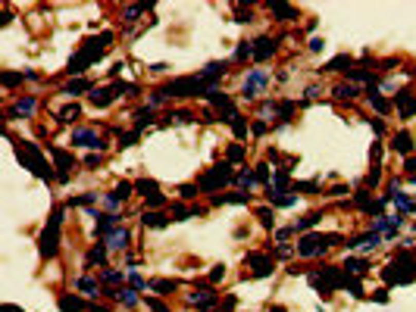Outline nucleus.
I'll return each instance as SVG.
<instances>
[{
  "label": "nucleus",
  "instance_id": "nucleus-32",
  "mask_svg": "<svg viewBox=\"0 0 416 312\" xmlns=\"http://www.w3.org/2000/svg\"><path fill=\"white\" fill-rule=\"evenodd\" d=\"M129 284H132V290H144V287H150L141 275H138V271L135 268H129Z\"/></svg>",
  "mask_w": 416,
  "mask_h": 312
},
{
  "label": "nucleus",
  "instance_id": "nucleus-54",
  "mask_svg": "<svg viewBox=\"0 0 416 312\" xmlns=\"http://www.w3.org/2000/svg\"><path fill=\"white\" fill-rule=\"evenodd\" d=\"M413 184H416V175H413Z\"/></svg>",
  "mask_w": 416,
  "mask_h": 312
},
{
  "label": "nucleus",
  "instance_id": "nucleus-49",
  "mask_svg": "<svg viewBox=\"0 0 416 312\" xmlns=\"http://www.w3.org/2000/svg\"><path fill=\"white\" fill-rule=\"evenodd\" d=\"M257 181H269V166H257Z\"/></svg>",
  "mask_w": 416,
  "mask_h": 312
},
{
  "label": "nucleus",
  "instance_id": "nucleus-44",
  "mask_svg": "<svg viewBox=\"0 0 416 312\" xmlns=\"http://www.w3.org/2000/svg\"><path fill=\"white\" fill-rule=\"evenodd\" d=\"M103 281H106V284H116V281H122V271H113V268H110V271H103Z\"/></svg>",
  "mask_w": 416,
  "mask_h": 312
},
{
  "label": "nucleus",
  "instance_id": "nucleus-52",
  "mask_svg": "<svg viewBox=\"0 0 416 312\" xmlns=\"http://www.w3.org/2000/svg\"><path fill=\"white\" fill-rule=\"evenodd\" d=\"M404 166H407V172H410V175H416V160H413V156H410V160H407Z\"/></svg>",
  "mask_w": 416,
  "mask_h": 312
},
{
  "label": "nucleus",
  "instance_id": "nucleus-2",
  "mask_svg": "<svg viewBox=\"0 0 416 312\" xmlns=\"http://www.w3.org/2000/svg\"><path fill=\"white\" fill-rule=\"evenodd\" d=\"M338 241V234H310V238H304L297 244V256H304V259H310V256H319L325 247H335Z\"/></svg>",
  "mask_w": 416,
  "mask_h": 312
},
{
  "label": "nucleus",
  "instance_id": "nucleus-18",
  "mask_svg": "<svg viewBox=\"0 0 416 312\" xmlns=\"http://www.w3.org/2000/svg\"><path fill=\"white\" fill-rule=\"evenodd\" d=\"M34 106H38V100L34 97H25V100H16V106H13V119H16V115H31L34 112Z\"/></svg>",
  "mask_w": 416,
  "mask_h": 312
},
{
  "label": "nucleus",
  "instance_id": "nucleus-40",
  "mask_svg": "<svg viewBox=\"0 0 416 312\" xmlns=\"http://www.w3.org/2000/svg\"><path fill=\"white\" fill-rule=\"evenodd\" d=\"M235 56H238V60H254V44H241Z\"/></svg>",
  "mask_w": 416,
  "mask_h": 312
},
{
  "label": "nucleus",
  "instance_id": "nucleus-24",
  "mask_svg": "<svg viewBox=\"0 0 416 312\" xmlns=\"http://www.w3.org/2000/svg\"><path fill=\"white\" fill-rule=\"evenodd\" d=\"M75 287H79V290H85L88 297H97V294H100V284H97L94 278H79V281H75Z\"/></svg>",
  "mask_w": 416,
  "mask_h": 312
},
{
  "label": "nucleus",
  "instance_id": "nucleus-13",
  "mask_svg": "<svg viewBox=\"0 0 416 312\" xmlns=\"http://www.w3.org/2000/svg\"><path fill=\"white\" fill-rule=\"evenodd\" d=\"M276 53V41L273 37H257L254 41V60H266Z\"/></svg>",
  "mask_w": 416,
  "mask_h": 312
},
{
  "label": "nucleus",
  "instance_id": "nucleus-22",
  "mask_svg": "<svg viewBox=\"0 0 416 312\" xmlns=\"http://www.w3.org/2000/svg\"><path fill=\"white\" fill-rule=\"evenodd\" d=\"M397 100H401V115H404V119H407V115H413L416 100L410 97V91H401V94H397Z\"/></svg>",
  "mask_w": 416,
  "mask_h": 312
},
{
  "label": "nucleus",
  "instance_id": "nucleus-36",
  "mask_svg": "<svg viewBox=\"0 0 416 312\" xmlns=\"http://www.w3.org/2000/svg\"><path fill=\"white\" fill-rule=\"evenodd\" d=\"M88 88H91V82H72V85H69V88H66L63 94H69V97H75V94H82V91H88Z\"/></svg>",
  "mask_w": 416,
  "mask_h": 312
},
{
  "label": "nucleus",
  "instance_id": "nucleus-12",
  "mask_svg": "<svg viewBox=\"0 0 416 312\" xmlns=\"http://www.w3.org/2000/svg\"><path fill=\"white\" fill-rule=\"evenodd\" d=\"M53 160H57V169H60V181H66L69 169H75V156H69L63 150H53Z\"/></svg>",
  "mask_w": 416,
  "mask_h": 312
},
{
  "label": "nucleus",
  "instance_id": "nucleus-17",
  "mask_svg": "<svg viewBox=\"0 0 416 312\" xmlns=\"http://www.w3.org/2000/svg\"><path fill=\"white\" fill-rule=\"evenodd\" d=\"M60 309H63V312H85L88 306H85V300H79V297L63 294V297H60Z\"/></svg>",
  "mask_w": 416,
  "mask_h": 312
},
{
  "label": "nucleus",
  "instance_id": "nucleus-51",
  "mask_svg": "<svg viewBox=\"0 0 416 312\" xmlns=\"http://www.w3.org/2000/svg\"><path fill=\"white\" fill-rule=\"evenodd\" d=\"M241 153H244L241 147H232V150H229V160H241Z\"/></svg>",
  "mask_w": 416,
  "mask_h": 312
},
{
  "label": "nucleus",
  "instance_id": "nucleus-29",
  "mask_svg": "<svg viewBox=\"0 0 416 312\" xmlns=\"http://www.w3.org/2000/svg\"><path fill=\"white\" fill-rule=\"evenodd\" d=\"M57 115H60V122H72V119H79V115H82V109H79V106H75V103H72V106H66V109H60Z\"/></svg>",
  "mask_w": 416,
  "mask_h": 312
},
{
  "label": "nucleus",
  "instance_id": "nucleus-47",
  "mask_svg": "<svg viewBox=\"0 0 416 312\" xmlns=\"http://www.w3.org/2000/svg\"><path fill=\"white\" fill-rule=\"evenodd\" d=\"M219 278H225V265H213L210 271V281H219Z\"/></svg>",
  "mask_w": 416,
  "mask_h": 312
},
{
  "label": "nucleus",
  "instance_id": "nucleus-33",
  "mask_svg": "<svg viewBox=\"0 0 416 312\" xmlns=\"http://www.w3.org/2000/svg\"><path fill=\"white\" fill-rule=\"evenodd\" d=\"M103 259H106V247H103V244H97V247L88 253V265H94V262H103Z\"/></svg>",
  "mask_w": 416,
  "mask_h": 312
},
{
  "label": "nucleus",
  "instance_id": "nucleus-43",
  "mask_svg": "<svg viewBox=\"0 0 416 312\" xmlns=\"http://www.w3.org/2000/svg\"><path fill=\"white\" fill-rule=\"evenodd\" d=\"M257 216H260V222L266 225V228H273V225H276V219L269 216V209H257Z\"/></svg>",
  "mask_w": 416,
  "mask_h": 312
},
{
  "label": "nucleus",
  "instance_id": "nucleus-19",
  "mask_svg": "<svg viewBox=\"0 0 416 312\" xmlns=\"http://www.w3.org/2000/svg\"><path fill=\"white\" fill-rule=\"evenodd\" d=\"M391 147H394L397 153H410V150H413V138H410V131L394 134V138H391Z\"/></svg>",
  "mask_w": 416,
  "mask_h": 312
},
{
  "label": "nucleus",
  "instance_id": "nucleus-6",
  "mask_svg": "<svg viewBox=\"0 0 416 312\" xmlns=\"http://www.w3.org/2000/svg\"><path fill=\"white\" fill-rule=\"evenodd\" d=\"M69 144H75V147H91V150L106 147V144L97 138V131H91V128H75V131H72V138H69Z\"/></svg>",
  "mask_w": 416,
  "mask_h": 312
},
{
  "label": "nucleus",
  "instance_id": "nucleus-21",
  "mask_svg": "<svg viewBox=\"0 0 416 312\" xmlns=\"http://www.w3.org/2000/svg\"><path fill=\"white\" fill-rule=\"evenodd\" d=\"M213 203H250V193H241V190L222 193V197H213Z\"/></svg>",
  "mask_w": 416,
  "mask_h": 312
},
{
  "label": "nucleus",
  "instance_id": "nucleus-53",
  "mask_svg": "<svg viewBox=\"0 0 416 312\" xmlns=\"http://www.w3.org/2000/svg\"><path fill=\"white\" fill-rule=\"evenodd\" d=\"M273 312H285V309H282V306H273Z\"/></svg>",
  "mask_w": 416,
  "mask_h": 312
},
{
  "label": "nucleus",
  "instance_id": "nucleus-38",
  "mask_svg": "<svg viewBox=\"0 0 416 312\" xmlns=\"http://www.w3.org/2000/svg\"><path fill=\"white\" fill-rule=\"evenodd\" d=\"M235 181H238V184H244V187H254V184H257V172H241Z\"/></svg>",
  "mask_w": 416,
  "mask_h": 312
},
{
  "label": "nucleus",
  "instance_id": "nucleus-27",
  "mask_svg": "<svg viewBox=\"0 0 416 312\" xmlns=\"http://www.w3.org/2000/svg\"><path fill=\"white\" fill-rule=\"evenodd\" d=\"M113 297H116L119 303H125V306H138V294L135 290H113Z\"/></svg>",
  "mask_w": 416,
  "mask_h": 312
},
{
  "label": "nucleus",
  "instance_id": "nucleus-46",
  "mask_svg": "<svg viewBox=\"0 0 416 312\" xmlns=\"http://www.w3.org/2000/svg\"><path fill=\"white\" fill-rule=\"evenodd\" d=\"M135 141H138V134H135V131H129V134H119V147H132Z\"/></svg>",
  "mask_w": 416,
  "mask_h": 312
},
{
  "label": "nucleus",
  "instance_id": "nucleus-31",
  "mask_svg": "<svg viewBox=\"0 0 416 312\" xmlns=\"http://www.w3.org/2000/svg\"><path fill=\"white\" fill-rule=\"evenodd\" d=\"M319 219H322L319 212H313V216H307V219H300V222H294V231H307V228H313Z\"/></svg>",
  "mask_w": 416,
  "mask_h": 312
},
{
  "label": "nucleus",
  "instance_id": "nucleus-30",
  "mask_svg": "<svg viewBox=\"0 0 416 312\" xmlns=\"http://www.w3.org/2000/svg\"><path fill=\"white\" fill-rule=\"evenodd\" d=\"M273 13H276V16H282V22H291V19H297V13H294L291 7H282V4H273Z\"/></svg>",
  "mask_w": 416,
  "mask_h": 312
},
{
  "label": "nucleus",
  "instance_id": "nucleus-16",
  "mask_svg": "<svg viewBox=\"0 0 416 312\" xmlns=\"http://www.w3.org/2000/svg\"><path fill=\"white\" fill-rule=\"evenodd\" d=\"M269 203H276V206H294V203H297V193H288V190H273V187H269Z\"/></svg>",
  "mask_w": 416,
  "mask_h": 312
},
{
  "label": "nucleus",
  "instance_id": "nucleus-41",
  "mask_svg": "<svg viewBox=\"0 0 416 312\" xmlns=\"http://www.w3.org/2000/svg\"><path fill=\"white\" fill-rule=\"evenodd\" d=\"M369 103H372L375 109H379V112H388V103H385V100H382L379 94H369Z\"/></svg>",
  "mask_w": 416,
  "mask_h": 312
},
{
  "label": "nucleus",
  "instance_id": "nucleus-8",
  "mask_svg": "<svg viewBox=\"0 0 416 312\" xmlns=\"http://www.w3.org/2000/svg\"><path fill=\"white\" fill-rule=\"evenodd\" d=\"M401 225H404V219H401V216H379V219L372 222V234H385V231H388L391 238H394Z\"/></svg>",
  "mask_w": 416,
  "mask_h": 312
},
{
  "label": "nucleus",
  "instance_id": "nucleus-11",
  "mask_svg": "<svg viewBox=\"0 0 416 312\" xmlns=\"http://www.w3.org/2000/svg\"><path fill=\"white\" fill-rule=\"evenodd\" d=\"M129 241H132L129 228H116V231H113L110 238H106V247H110V250H125V247H129Z\"/></svg>",
  "mask_w": 416,
  "mask_h": 312
},
{
  "label": "nucleus",
  "instance_id": "nucleus-14",
  "mask_svg": "<svg viewBox=\"0 0 416 312\" xmlns=\"http://www.w3.org/2000/svg\"><path fill=\"white\" fill-rule=\"evenodd\" d=\"M138 190L150 200V206H163V193L157 190V184H154V181H138Z\"/></svg>",
  "mask_w": 416,
  "mask_h": 312
},
{
  "label": "nucleus",
  "instance_id": "nucleus-45",
  "mask_svg": "<svg viewBox=\"0 0 416 312\" xmlns=\"http://www.w3.org/2000/svg\"><path fill=\"white\" fill-rule=\"evenodd\" d=\"M135 119H138V125H144V122L154 119V112H150V109H138V112H135Z\"/></svg>",
  "mask_w": 416,
  "mask_h": 312
},
{
  "label": "nucleus",
  "instance_id": "nucleus-1",
  "mask_svg": "<svg viewBox=\"0 0 416 312\" xmlns=\"http://www.w3.org/2000/svg\"><path fill=\"white\" fill-rule=\"evenodd\" d=\"M19 160H22V163L38 175V178H44V181H50V178H53V169L41 160V150H38L31 141H19Z\"/></svg>",
  "mask_w": 416,
  "mask_h": 312
},
{
  "label": "nucleus",
  "instance_id": "nucleus-5",
  "mask_svg": "<svg viewBox=\"0 0 416 312\" xmlns=\"http://www.w3.org/2000/svg\"><path fill=\"white\" fill-rule=\"evenodd\" d=\"M60 216H63V212L57 209L53 219H50V225L41 231V256H53V253H57V241H60V238H57V231H60Z\"/></svg>",
  "mask_w": 416,
  "mask_h": 312
},
{
  "label": "nucleus",
  "instance_id": "nucleus-15",
  "mask_svg": "<svg viewBox=\"0 0 416 312\" xmlns=\"http://www.w3.org/2000/svg\"><path fill=\"white\" fill-rule=\"evenodd\" d=\"M388 200H391V203H394V206H397L401 212H413V209H416V203H413V200L407 197L404 190H397V187H394V190L388 193Z\"/></svg>",
  "mask_w": 416,
  "mask_h": 312
},
{
  "label": "nucleus",
  "instance_id": "nucleus-4",
  "mask_svg": "<svg viewBox=\"0 0 416 312\" xmlns=\"http://www.w3.org/2000/svg\"><path fill=\"white\" fill-rule=\"evenodd\" d=\"M100 53H103V47H97V41H88V47H85L79 56L69 63V72H72V75H82L94 60H100Z\"/></svg>",
  "mask_w": 416,
  "mask_h": 312
},
{
  "label": "nucleus",
  "instance_id": "nucleus-48",
  "mask_svg": "<svg viewBox=\"0 0 416 312\" xmlns=\"http://www.w3.org/2000/svg\"><path fill=\"white\" fill-rule=\"evenodd\" d=\"M138 16H141V7H129L125 10V22H135Z\"/></svg>",
  "mask_w": 416,
  "mask_h": 312
},
{
  "label": "nucleus",
  "instance_id": "nucleus-23",
  "mask_svg": "<svg viewBox=\"0 0 416 312\" xmlns=\"http://www.w3.org/2000/svg\"><path fill=\"white\" fill-rule=\"evenodd\" d=\"M141 222H144V225H150V228H163V225H169V219H166L163 212H144V216H141Z\"/></svg>",
  "mask_w": 416,
  "mask_h": 312
},
{
  "label": "nucleus",
  "instance_id": "nucleus-20",
  "mask_svg": "<svg viewBox=\"0 0 416 312\" xmlns=\"http://www.w3.org/2000/svg\"><path fill=\"white\" fill-rule=\"evenodd\" d=\"M188 300H191V303H197V306H204V309H207V306H213V303H216V294L204 287V290H194V294L188 297Z\"/></svg>",
  "mask_w": 416,
  "mask_h": 312
},
{
  "label": "nucleus",
  "instance_id": "nucleus-34",
  "mask_svg": "<svg viewBox=\"0 0 416 312\" xmlns=\"http://www.w3.org/2000/svg\"><path fill=\"white\" fill-rule=\"evenodd\" d=\"M348 275H363V271H366V262L363 259H348Z\"/></svg>",
  "mask_w": 416,
  "mask_h": 312
},
{
  "label": "nucleus",
  "instance_id": "nucleus-10",
  "mask_svg": "<svg viewBox=\"0 0 416 312\" xmlns=\"http://www.w3.org/2000/svg\"><path fill=\"white\" fill-rule=\"evenodd\" d=\"M379 244H382V234H372V231H369L366 238H360V241H351L348 247H351V250H360V253H369V250H375Z\"/></svg>",
  "mask_w": 416,
  "mask_h": 312
},
{
  "label": "nucleus",
  "instance_id": "nucleus-7",
  "mask_svg": "<svg viewBox=\"0 0 416 312\" xmlns=\"http://www.w3.org/2000/svg\"><path fill=\"white\" fill-rule=\"evenodd\" d=\"M244 262L254 268L257 278H263V275H269V271H273V256H266V253H250Z\"/></svg>",
  "mask_w": 416,
  "mask_h": 312
},
{
  "label": "nucleus",
  "instance_id": "nucleus-25",
  "mask_svg": "<svg viewBox=\"0 0 416 312\" xmlns=\"http://www.w3.org/2000/svg\"><path fill=\"white\" fill-rule=\"evenodd\" d=\"M113 97H116V94H113V88H100V91L91 94V103H94V106H106Z\"/></svg>",
  "mask_w": 416,
  "mask_h": 312
},
{
  "label": "nucleus",
  "instance_id": "nucleus-9",
  "mask_svg": "<svg viewBox=\"0 0 416 312\" xmlns=\"http://www.w3.org/2000/svg\"><path fill=\"white\" fill-rule=\"evenodd\" d=\"M229 178H232V166H225V163H222V166H216V172H213V175L201 178V184H197V187H201V190H213L219 181H229Z\"/></svg>",
  "mask_w": 416,
  "mask_h": 312
},
{
  "label": "nucleus",
  "instance_id": "nucleus-37",
  "mask_svg": "<svg viewBox=\"0 0 416 312\" xmlns=\"http://www.w3.org/2000/svg\"><path fill=\"white\" fill-rule=\"evenodd\" d=\"M113 193H116L119 200H129V197H132V184H129V181H119V184H116V190H113Z\"/></svg>",
  "mask_w": 416,
  "mask_h": 312
},
{
  "label": "nucleus",
  "instance_id": "nucleus-3",
  "mask_svg": "<svg viewBox=\"0 0 416 312\" xmlns=\"http://www.w3.org/2000/svg\"><path fill=\"white\" fill-rule=\"evenodd\" d=\"M269 85V72L266 69H247L244 82H241V97L244 100H254L257 94H263V88Z\"/></svg>",
  "mask_w": 416,
  "mask_h": 312
},
{
  "label": "nucleus",
  "instance_id": "nucleus-35",
  "mask_svg": "<svg viewBox=\"0 0 416 312\" xmlns=\"http://www.w3.org/2000/svg\"><path fill=\"white\" fill-rule=\"evenodd\" d=\"M357 94H360V91H357L354 85H338V88H335V97H348V100H354Z\"/></svg>",
  "mask_w": 416,
  "mask_h": 312
},
{
  "label": "nucleus",
  "instance_id": "nucleus-39",
  "mask_svg": "<svg viewBox=\"0 0 416 312\" xmlns=\"http://www.w3.org/2000/svg\"><path fill=\"white\" fill-rule=\"evenodd\" d=\"M119 203H122V200L116 197V193H106V197H103V206H106L110 212H116V209H119Z\"/></svg>",
  "mask_w": 416,
  "mask_h": 312
},
{
  "label": "nucleus",
  "instance_id": "nucleus-50",
  "mask_svg": "<svg viewBox=\"0 0 416 312\" xmlns=\"http://www.w3.org/2000/svg\"><path fill=\"white\" fill-rule=\"evenodd\" d=\"M310 50H313V53L322 50V37H313V41H310Z\"/></svg>",
  "mask_w": 416,
  "mask_h": 312
},
{
  "label": "nucleus",
  "instance_id": "nucleus-42",
  "mask_svg": "<svg viewBox=\"0 0 416 312\" xmlns=\"http://www.w3.org/2000/svg\"><path fill=\"white\" fill-rule=\"evenodd\" d=\"M197 190H201V187H194V184H185V187H178V193H182L185 200H191V197H197Z\"/></svg>",
  "mask_w": 416,
  "mask_h": 312
},
{
  "label": "nucleus",
  "instance_id": "nucleus-28",
  "mask_svg": "<svg viewBox=\"0 0 416 312\" xmlns=\"http://www.w3.org/2000/svg\"><path fill=\"white\" fill-rule=\"evenodd\" d=\"M345 66H351V56H335V60L325 66V72H348Z\"/></svg>",
  "mask_w": 416,
  "mask_h": 312
},
{
  "label": "nucleus",
  "instance_id": "nucleus-26",
  "mask_svg": "<svg viewBox=\"0 0 416 312\" xmlns=\"http://www.w3.org/2000/svg\"><path fill=\"white\" fill-rule=\"evenodd\" d=\"M150 290L160 294V297H166V294H172V290H175V281H150Z\"/></svg>",
  "mask_w": 416,
  "mask_h": 312
}]
</instances>
